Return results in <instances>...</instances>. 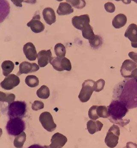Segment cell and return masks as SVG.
Returning a JSON list of instances; mask_svg holds the SVG:
<instances>
[{
  "instance_id": "603a6c76",
  "label": "cell",
  "mask_w": 137,
  "mask_h": 148,
  "mask_svg": "<svg viewBox=\"0 0 137 148\" xmlns=\"http://www.w3.org/2000/svg\"><path fill=\"white\" fill-rule=\"evenodd\" d=\"M82 34L84 38L89 40L92 39L95 35L92 27L90 24H88L84 27L82 30Z\"/></svg>"
},
{
  "instance_id": "4fadbf2b",
  "label": "cell",
  "mask_w": 137,
  "mask_h": 148,
  "mask_svg": "<svg viewBox=\"0 0 137 148\" xmlns=\"http://www.w3.org/2000/svg\"><path fill=\"white\" fill-rule=\"evenodd\" d=\"M90 18L88 14L75 16L72 18V23L73 26L76 29L82 31L84 27L90 24Z\"/></svg>"
},
{
  "instance_id": "4dcf8cb0",
  "label": "cell",
  "mask_w": 137,
  "mask_h": 148,
  "mask_svg": "<svg viewBox=\"0 0 137 148\" xmlns=\"http://www.w3.org/2000/svg\"><path fill=\"white\" fill-rule=\"evenodd\" d=\"M97 112L98 116L99 117V118H107L110 116L107 108L105 106H98Z\"/></svg>"
},
{
  "instance_id": "d6986e66",
  "label": "cell",
  "mask_w": 137,
  "mask_h": 148,
  "mask_svg": "<svg viewBox=\"0 0 137 148\" xmlns=\"http://www.w3.org/2000/svg\"><path fill=\"white\" fill-rule=\"evenodd\" d=\"M103 126V124L99 120L95 121L90 120L88 121L87 124V129L89 133L91 134L101 131Z\"/></svg>"
},
{
  "instance_id": "f1b7e54d",
  "label": "cell",
  "mask_w": 137,
  "mask_h": 148,
  "mask_svg": "<svg viewBox=\"0 0 137 148\" xmlns=\"http://www.w3.org/2000/svg\"><path fill=\"white\" fill-rule=\"evenodd\" d=\"M89 42L92 48L93 49H97L101 46L103 44V39L99 36L95 35L92 39L89 40Z\"/></svg>"
},
{
  "instance_id": "d6a6232c",
  "label": "cell",
  "mask_w": 137,
  "mask_h": 148,
  "mask_svg": "<svg viewBox=\"0 0 137 148\" xmlns=\"http://www.w3.org/2000/svg\"><path fill=\"white\" fill-rule=\"evenodd\" d=\"M105 84V80L102 79H99L95 82L94 85V91L96 92H99L102 91L104 89Z\"/></svg>"
},
{
  "instance_id": "9a60e30c",
  "label": "cell",
  "mask_w": 137,
  "mask_h": 148,
  "mask_svg": "<svg viewBox=\"0 0 137 148\" xmlns=\"http://www.w3.org/2000/svg\"><path fill=\"white\" fill-rule=\"evenodd\" d=\"M51 142V144L49 146V148H61L67 143V138L63 134L58 132L52 136Z\"/></svg>"
},
{
  "instance_id": "484cf974",
  "label": "cell",
  "mask_w": 137,
  "mask_h": 148,
  "mask_svg": "<svg viewBox=\"0 0 137 148\" xmlns=\"http://www.w3.org/2000/svg\"><path fill=\"white\" fill-rule=\"evenodd\" d=\"M26 140V134L24 132L17 136L14 140V146L15 147L20 148L23 147L24 143Z\"/></svg>"
},
{
  "instance_id": "5bb4252c",
  "label": "cell",
  "mask_w": 137,
  "mask_h": 148,
  "mask_svg": "<svg viewBox=\"0 0 137 148\" xmlns=\"http://www.w3.org/2000/svg\"><path fill=\"white\" fill-rule=\"evenodd\" d=\"M124 36L131 42L133 48H137V25L135 24L130 25L125 32Z\"/></svg>"
},
{
  "instance_id": "8992f818",
  "label": "cell",
  "mask_w": 137,
  "mask_h": 148,
  "mask_svg": "<svg viewBox=\"0 0 137 148\" xmlns=\"http://www.w3.org/2000/svg\"><path fill=\"white\" fill-rule=\"evenodd\" d=\"M120 135V128L117 125H114L108 130L105 138V143L107 146L108 147H115L118 144Z\"/></svg>"
},
{
  "instance_id": "d590c367",
  "label": "cell",
  "mask_w": 137,
  "mask_h": 148,
  "mask_svg": "<svg viewBox=\"0 0 137 148\" xmlns=\"http://www.w3.org/2000/svg\"><path fill=\"white\" fill-rule=\"evenodd\" d=\"M128 55L129 57L134 61V62L137 64V53L132 51L129 53Z\"/></svg>"
},
{
  "instance_id": "4316f807",
  "label": "cell",
  "mask_w": 137,
  "mask_h": 148,
  "mask_svg": "<svg viewBox=\"0 0 137 148\" xmlns=\"http://www.w3.org/2000/svg\"><path fill=\"white\" fill-rule=\"evenodd\" d=\"M25 82L29 87L34 88L39 85V80L38 77L36 76L30 75L26 77Z\"/></svg>"
},
{
  "instance_id": "d4e9b609",
  "label": "cell",
  "mask_w": 137,
  "mask_h": 148,
  "mask_svg": "<svg viewBox=\"0 0 137 148\" xmlns=\"http://www.w3.org/2000/svg\"><path fill=\"white\" fill-rule=\"evenodd\" d=\"M16 96L14 94L0 92V101L1 102H8V105H10L14 102Z\"/></svg>"
},
{
  "instance_id": "9c48e42d",
  "label": "cell",
  "mask_w": 137,
  "mask_h": 148,
  "mask_svg": "<svg viewBox=\"0 0 137 148\" xmlns=\"http://www.w3.org/2000/svg\"><path fill=\"white\" fill-rule=\"evenodd\" d=\"M20 82V79L18 76L14 74H10L6 77L1 83V86L4 90H9L18 86Z\"/></svg>"
},
{
  "instance_id": "e575fe53",
  "label": "cell",
  "mask_w": 137,
  "mask_h": 148,
  "mask_svg": "<svg viewBox=\"0 0 137 148\" xmlns=\"http://www.w3.org/2000/svg\"><path fill=\"white\" fill-rule=\"evenodd\" d=\"M104 8L106 11L109 13H113L115 11L116 8L114 4L110 2L105 3Z\"/></svg>"
},
{
  "instance_id": "44dd1931",
  "label": "cell",
  "mask_w": 137,
  "mask_h": 148,
  "mask_svg": "<svg viewBox=\"0 0 137 148\" xmlns=\"http://www.w3.org/2000/svg\"><path fill=\"white\" fill-rule=\"evenodd\" d=\"M127 18L126 15L122 13L115 16L113 20L112 25L115 28L119 29L126 25L127 23Z\"/></svg>"
},
{
  "instance_id": "7402d4cb",
  "label": "cell",
  "mask_w": 137,
  "mask_h": 148,
  "mask_svg": "<svg viewBox=\"0 0 137 148\" xmlns=\"http://www.w3.org/2000/svg\"><path fill=\"white\" fill-rule=\"evenodd\" d=\"M3 74L4 76H8L11 73L14 68V64L10 60H5L1 64Z\"/></svg>"
},
{
  "instance_id": "8fae6325",
  "label": "cell",
  "mask_w": 137,
  "mask_h": 148,
  "mask_svg": "<svg viewBox=\"0 0 137 148\" xmlns=\"http://www.w3.org/2000/svg\"><path fill=\"white\" fill-rule=\"evenodd\" d=\"M27 25L36 34L41 33L45 29V25L40 21V16L39 14L34 16L32 19L27 23Z\"/></svg>"
},
{
  "instance_id": "5b68a950",
  "label": "cell",
  "mask_w": 137,
  "mask_h": 148,
  "mask_svg": "<svg viewBox=\"0 0 137 148\" xmlns=\"http://www.w3.org/2000/svg\"><path fill=\"white\" fill-rule=\"evenodd\" d=\"M95 82L93 80L88 79L85 80L82 85V89L79 94V98L81 102L88 101L94 91Z\"/></svg>"
},
{
  "instance_id": "1f68e13d",
  "label": "cell",
  "mask_w": 137,
  "mask_h": 148,
  "mask_svg": "<svg viewBox=\"0 0 137 148\" xmlns=\"http://www.w3.org/2000/svg\"><path fill=\"white\" fill-rule=\"evenodd\" d=\"M98 106H93L90 108L88 111V116L90 119L96 120L99 118V117L97 114V109Z\"/></svg>"
},
{
  "instance_id": "ffe728a7",
  "label": "cell",
  "mask_w": 137,
  "mask_h": 148,
  "mask_svg": "<svg viewBox=\"0 0 137 148\" xmlns=\"http://www.w3.org/2000/svg\"><path fill=\"white\" fill-rule=\"evenodd\" d=\"M73 12L72 6L67 2L60 3L57 10V12L59 16L69 15Z\"/></svg>"
},
{
  "instance_id": "52a82bcc",
  "label": "cell",
  "mask_w": 137,
  "mask_h": 148,
  "mask_svg": "<svg viewBox=\"0 0 137 148\" xmlns=\"http://www.w3.org/2000/svg\"><path fill=\"white\" fill-rule=\"evenodd\" d=\"M50 64L55 70L59 72L64 70L70 71L72 69V65L70 60L65 57L64 58L58 57L53 58Z\"/></svg>"
},
{
  "instance_id": "836d02e7",
  "label": "cell",
  "mask_w": 137,
  "mask_h": 148,
  "mask_svg": "<svg viewBox=\"0 0 137 148\" xmlns=\"http://www.w3.org/2000/svg\"><path fill=\"white\" fill-rule=\"evenodd\" d=\"M44 107V103L40 101H35L32 105V109L34 111L42 109Z\"/></svg>"
},
{
  "instance_id": "30bf717a",
  "label": "cell",
  "mask_w": 137,
  "mask_h": 148,
  "mask_svg": "<svg viewBox=\"0 0 137 148\" xmlns=\"http://www.w3.org/2000/svg\"><path fill=\"white\" fill-rule=\"evenodd\" d=\"M136 68V63L130 60H126L123 63L121 67V74L125 78H130L132 72Z\"/></svg>"
},
{
  "instance_id": "83f0119b",
  "label": "cell",
  "mask_w": 137,
  "mask_h": 148,
  "mask_svg": "<svg viewBox=\"0 0 137 148\" xmlns=\"http://www.w3.org/2000/svg\"><path fill=\"white\" fill-rule=\"evenodd\" d=\"M55 52L56 55L58 58H64L66 53L65 47L64 45L60 43L57 44L55 45Z\"/></svg>"
},
{
  "instance_id": "e0dca14e",
  "label": "cell",
  "mask_w": 137,
  "mask_h": 148,
  "mask_svg": "<svg viewBox=\"0 0 137 148\" xmlns=\"http://www.w3.org/2000/svg\"><path fill=\"white\" fill-rule=\"evenodd\" d=\"M23 52L27 59L30 61H34L37 58V53L34 45L32 42L26 43L23 47Z\"/></svg>"
},
{
  "instance_id": "cb8c5ba5",
  "label": "cell",
  "mask_w": 137,
  "mask_h": 148,
  "mask_svg": "<svg viewBox=\"0 0 137 148\" xmlns=\"http://www.w3.org/2000/svg\"><path fill=\"white\" fill-rule=\"evenodd\" d=\"M50 92L49 87L46 85H42L36 91V95L40 99H46L50 96Z\"/></svg>"
},
{
  "instance_id": "2e32d148",
  "label": "cell",
  "mask_w": 137,
  "mask_h": 148,
  "mask_svg": "<svg viewBox=\"0 0 137 148\" xmlns=\"http://www.w3.org/2000/svg\"><path fill=\"white\" fill-rule=\"evenodd\" d=\"M19 70L17 73L18 75L22 74H27L35 73L40 69V67L36 63H31L27 61L22 62L19 65Z\"/></svg>"
},
{
  "instance_id": "f546056e",
  "label": "cell",
  "mask_w": 137,
  "mask_h": 148,
  "mask_svg": "<svg viewBox=\"0 0 137 148\" xmlns=\"http://www.w3.org/2000/svg\"><path fill=\"white\" fill-rule=\"evenodd\" d=\"M66 1L70 4L72 7L78 9H82L86 5V2L84 0H67Z\"/></svg>"
},
{
  "instance_id": "6da1fadb",
  "label": "cell",
  "mask_w": 137,
  "mask_h": 148,
  "mask_svg": "<svg viewBox=\"0 0 137 148\" xmlns=\"http://www.w3.org/2000/svg\"><path fill=\"white\" fill-rule=\"evenodd\" d=\"M122 84L123 90L120 100L129 109L137 107V80H126Z\"/></svg>"
},
{
  "instance_id": "277c9868",
  "label": "cell",
  "mask_w": 137,
  "mask_h": 148,
  "mask_svg": "<svg viewBox=\"0 0 137 148\" xmlns=\"http://www.w3.org/2000/svg\"><path fill=\"white\" fill-rule=\"evenodd\" d=\"M6 128L9 135L17 136L25 130V125L21 118H16L10 119L7 123Z\"/></svg>"
},
{
  "instance_id": "7c38bea8",
  "label": "cell",
  "mask_w": 137,
  "mask_h": 148,
  "mask_svg": "<svg viewBox=\"0 0 137 148\" xmlns=\"http://www.w3.org/2000/svg\"><path fill=\"white\" fill-rule=\"evenodd\" d=\"M52 59V53L50 49L41 51L37 54L38 64L40 67L46 66L49 63H50Z\"/></svg>"
},
{
  "instance_id": "ba28073f",
  "label": "cell",
  "mask_w": 137,
  "mask_h": 148,
  "mask_svg": "<svg viewBox=\"0 0 137 148\" xmlns=\"http://www.w3.org/2000/svg\"><path fill=\"white\" fill-rule=\"evenodd\" d=\"M39 120L42 127L49 132H52L55 130L57 125L55 123L52 115L49 112H43L40 115Z\"/></svg>"
},
{
  "instance_id": "7a4b0ae2",
  "label": "cell",
  "mask_w": 137,
  "mask_h": 148,
  "mask_svg": "<svg viewBox=\"0 0 137 148\" xmlns=\"http://www.w3.org/2000/svg\"><path fill=\"white\" fill-rule=\"evenodd\" d=\"M108 113L110 114L112 120V123L119 125L120 126H123L126 125L123 122H125L127 120H122V118L125 116L128 111L126 105L121 101H114L108 106Z\"/></svg>"
},
{
  "instance_id": "ac0fdd59",
  "label": "cell",
  "mask_w": 137,
  "mask_h": 148,
  "mask_svg": "<svg viewBox=\"0 0 137 148\" xmlns=\"http://www.w3.org/2000/svg\"><path fill=\"white\" fill-rule=\"evenodd\" d=\"M42 16L44 20L47 24L51 25L56 21L55 11L51 8L44 9L42 11Z\"/></svg>"
},
{
  "instance_id": "3957f363",
  "label": "cell",
  "mask_w": 137,
  "mask_h": 148,
  "mask_svg": "<svg viewBox=\"0 0 137 148\" xmlns=\"http://www.w3.org/2000/svg\"><path fill=\"white\" fill-rule=\"evenodd\" d=\"M27 106L23 101H15L9 105L8 114L10 119L22 118L26 112Z\"/></svg>"
}]
</instances>
